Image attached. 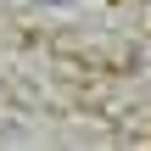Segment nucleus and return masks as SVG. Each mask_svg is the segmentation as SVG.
<instances>
[{"mask_svg": "<svg viewBox=\"0 0 151 151\" xmlns=\"http://www.w3.org/2000/svg\"><path fill=\"white\" fill-rule=\"evenodd\" d=\"M39 6H67V0H39Z\"/></svg>", "mask_w": 151, "mask_h": 151, "instance_id": "obj_1", "label": "nucleus"}]
</instances>
